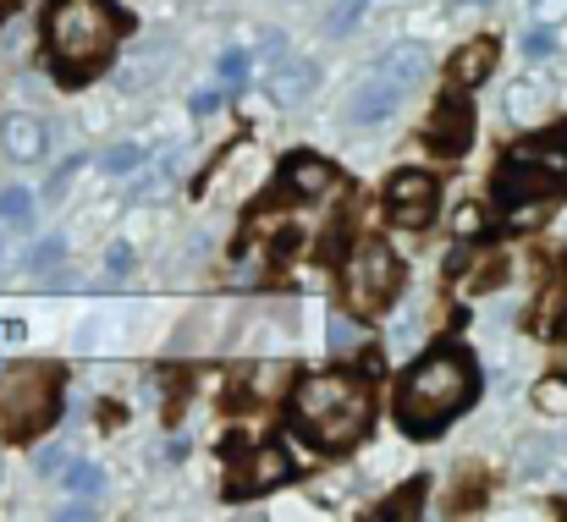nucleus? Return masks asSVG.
I'll use <instances>...</instances> for the list:
<instances>
[{"instance_id": "1", "label": "nucleus", "mask_w": 567, "mask_h": 522, "mask_svg": "<svg viewBox=\"0 0 567 522\" xmlns=\"http://www.w3.org/2000/svg\"><path fill=\"white\" fill-rule=\"evenodd\" d=\"M480 396V368L463 347H435L424 352L408 379L396 385V418L408 435H435L446 429L468 401Z\"/></svg>"}, {"instance_id": "2", "label": "nucleus", "mask_w": 567, "mask_h": 522, "mask_svg": "<svg viewBox=\"0 0 567 522\" xmlns=\"http://www.w3.org/2000/svg\"><path fill=\"white\" fill-rule=\"evenodd\" d=\"M292 418L298 429L326 446V451H348L364 429H370V396L359 379L348 374H309L292 396Z\"/></svg>"}, {"instance_id": "3", "label": "nucleus", "mask_w": 567, "mask_h": 522, "mask_svg": "<svg viewBox=\"0 0 567 522\" xmlns=\"http://www.w3.org/2000/svg\"><path fill=\"white\" fill-rule=\"evenodd\" d=\"M44 33H50V50L55 61L66 66H94L116 50L122 39V11L111 0H55L50 17H44Z\"/></svg>"}, {"instance_id": "4", "label": "nucleus", "mask_w": 567, "mask_h": 522, "mask_svg": "<svg viewBox=\"0 0 567 522\" xmlns=\"http://www.w3.org/2000/svg\"><path fill=\"white\" fill-rule=\"evenodd\" d=\"M55 401H61V374L50 363H22L0 379V435L11 440H28L39 435L50 418H55Z\"/></svg>"}, {"instance_id": "5", "label": "nucleus", "mask_w": 567, "mask_h": 522, "mask_svg": "<svg viewBox=\"0 0 567 522\" xmlns=\"http://www.w3.org/2000/svg\"><path fill=\"white\" fill-rule=\"evenodd\" d=\"M396 292H402V259H396L380 237L359 242V253H353V264H348V303H353L359 314H380Z\"/></svg>"}, {"instance_id": "6", "label": "nucleus", "mask_w": 567, "mask_h": 522, "mask_svg": "<svg viewBox=\"0 0 567 522\" xmlns=\"http://www.w3.org/2000/svg\"><path fill=\"white\" fill-rule=\"evenodd\" d=\"M435 203H441V187L430 171H396L385 181V215L408 231H424L435 220Z\"/></svg>"}, {"instance_id": "7", "label": "nucleus", "mask_w": 567, "mask_h": 522, "mask_svg": "<svg viewBox=\"0 0 567 522\" xmlns=\"http://www.w3.org/2000/svg\"><path fill=\"white\" fill-rule=\"evenodd\" d=\"M468 138H474V111H468V100H457V94H446V100L435 105V116H430V127H424V144H430L435 155H446V160H457V155L468 149Z\"/></svg>"}, {"instance_id": "8", "label": "nucleus", "mask_w": 567, "mask_h": 522, "mask_svg": "<svg viewBox=\"0 0 567 522\" xmlns=\"http://www.w3.org/2000/svg\"><path fill=\"white\" fill-rule=\"evenodd\" d=\"M402 94H408V88H402V83H391V77L375 66V72L353 88V100H348V122H353V127H380V122L402 105Z\"/></svg>"}, {"instance_id": "9", "label": "nucleus", "mask_w": 567, "mask_h": 522, "mask_svg": "<svg viewBox=\"0 0 567 522\" xmlns=\"http://www.w3.org/2000/svg\"><path fill=\"white\" fill-rule=\"evenodd\" d=\"M287 479H292V457H287L281 446H259V451L243 457L231 490H237V495H265V490H276V484H287Z\"/></svg>"}, {"instance_id": "10", "label": "nucleus", "mask_w": 567, "mask_h": 522, "mask_svg": "<svg viewBox=\"0 0 567 522\" xmlns=\"http://www.w3.org/2000/svg\"><path fill=\"white\" fill-rule=\"evenodd\" d=\"M315 88H320V66H315V61H276L270 77H265V94H270V105H281V111L303 105Z\"/></svg>"}, {"instance_id": "11", "label": "nucleus", "mask_w": 567, "mask_h": 522, "mask_svg": "<svg viewBox=\"0 0 567 522\" xmlns=\"http://www.w3.org/2000/svg\"><path fill=\"white\" fill-rule=\"evenodd\" d=\"M551 192V171H540V166H529V160H507L502 176H496V198L507 203V209H524V203H540Z\"/></svg>"}, {"instance_id": "12", "label": "nucleus", "mask_w": 567, "mask_h": 522, "mask_svg": "<svg viewBox=\"0 0 567 522\" xmlns=\"http://www.w3.org/2000/svg\"><path fill=\"white\" fill-rule=\"evenodd\" d=\"M166 55H172V39H166V33H161V39H150L144 50H133V55L116 66V88L138 94V88L161 83V72H166Z\"/></svg>"}, {"instance_id": "13", "label": "nucleus", "mask_w": 567, "mask_h": 522, "mask_svg": "<svg viewBox=\"0 0 567 522\" xmlns=\"http://www.w3.org/2000/svg\"><path fill=\"white\" fill-rule=\"evenodd\" d=\"M491 66H496V39H468V44L452 55V83H457V88H474V83L491 77Z\"/></svg>"}, {"instance_id": "14", "label": "nucleus", "mask_w": 567, "mask_h": 522, "mask_svg": "<svg viewBox=\"0 0 567 522\" xmlns=\"http://www.w3.org/2000/svg\"><path fill=\"white\" fill-rule=\"evenodd\" d=\"M0 144H6V155H11V160H22V166H28V160H39V155H44V144H50V138H44V122H33V116H6Z\"/></svg>"}, {"instance_id": "15", "label": "nucleus", "mask_w": 567, "mask_h": 522, "mask_svg": "<svg viewBox=\"0 0 567 522\" xmlns=\"http://www.w3.org/2000/svg\"><path fill=\"white\" fill-rule=\"evenodd\" d=\"M287 187H292L298 198H326V192L337 187V171H331L326 160H315V155H292V160H287Z\"/></svg>"}, {"instance_id": "16", "label": "nucleus", "mask_w": 567, "mask_h": 522, "mask_svg": "<svg viewBox=\"0 0 567 522\" xmlns=\"http://www.w3.org/2000/svg\"><path fill=\"white\" fill-rule=\"evenodd\" d=\"M380 72L391 77V83H402V88H413L424 72H430V50L413 39V44H391L385 55H380Z\"/></svg>"}, {"instance_id": "17", "label": "nucleus", "mask_w": 567, "mask_h": 522, "mask_svg": "<svg viewBox=\"0 0 567 522\" xmlns=\"http://www.w3.org/2000/svg\"><path fill=\"white\" fill-rule=\"evenodd\" d=\"M546 105H551V88H546L540 77H518V83L507 88V116H513L518 127H535V122L546 116Z\"/></svg>"}, {"instance_id": "18", "label": "nucleus", "mask_w": 567, "mask_h": 522, "mask_svg": "<svg viewBox=\"0 0 567 522\" xmlns=\"http://www.w3.org/2000/svg\"><path fill=\"white\" fill-rule=\"evenodd\" d=\"M513 155L529 160V166H540V171H551V176H567V133L535 138V144H524V149H513Z\"/></svg>"}, {"instance_id": "19", "label": "nucleus", "mask_w": 567, "mask_h": 522, "mask_svg": "<svg viewBox=\"0 0 567 522\" xmlns=\"http://www.w3.org/2000/svg\"><path fill=\"white\" fill-rule=\"evenodd\" d=\"M424 490H430L424 479H413V484H402V490H396V495H391V501L380 507L375 518H380V522H396V518H419V501H424Z\"/></svg>"}, {"instance_id": "20", "label": "nucleus", "mask_w": 567, "mask_h": 522, "mask_svg": "<svg viewBox=\"0 0 567 522\" xmlns=\"http://www.w3.org/2000/svg\"><path fill=\"white\" fill-rule=\"evenodd\" d=\"M144 160H150V149H144V144H116V149H105L100 171H105V176H133Z\"/></svg>"}, {"instance_id": "21", "label": "nucleus", "mask_w": 567, "mask_h": 522, "mask_svg": "<svg viewBox=\"0 0 567 522\" xmlns=\"http://www.w3.org/2000/svg\"><path fill=\"white\" fill-rule=\"evenodd\" d=\"M78 495H100L105 490V473H100V462H66V473H61Z\"/></svg>"}, {"instance_id": "22", "label": "nucleus", "mask_w": 567, "mask_h": 522, "mask_svg": "<svg viewBox=\"0 0 567 522\" xmlns=\"http://www.w3.org/2000/svg\"><path fill=\"white\" fill-rule=\"evenodd\" d=\"M0 220H6V226H28V220H33L28 187H6V192H0Z\"/></svg>"}, {"instance_id": "23", "label": "nucleus", "mask_w": 567, "mask_h": 522, "mask_svg": "<svg viewBox=\"0 0 567 522\" xmlns=\"http://www.w3.org/2000/svg\"><path fill=\"white\" fill-rule=\"evenodd\" d=\"M364 6H370V0H337V6H331V17H326V33H331V39H342V33L364 17Z\"/></svg>"}, {"instance_id": "24", "label": "nucleus", "mask_w": 567, "mask_h": 522, "mask_svg": "<svg viewBox=\"0 0 567 522\" xmlns=\"http://www.w3.org/2000/svg\"><path fill=\"white\" fill-rule=\"evenodd\" d=\"M535 401H540V413H567V374H563V368H557L551 379H540Z\"/></svg>"}, {"instance_id": "25", "label": "nucleus", "mask_w": 567, "mask_h": 522, "mask_svg": "<svg viewBox=\"0 0 567 522\" xmlns=\"http://www.w3.org/2000/svg\"><path fill=\"white\" fill-rule=\"evenodd\" d=\"M248 61H254L248 50H226V55H220V83H226V88H243V83H248Z\"/></svg>"}, {"instance_id": "26", "label": "nucleus", "mask_w": 567, "mask_h": 522, "mask_svg": "<svg viewBox=\"0 0 567 522\" xmlns=\"http://www.w3.org/2000/svg\"><path fill=\"white\" fill-rule=\"evenodd\" d=\"M557 50V33H551V22H535L529 33H524V55L529 61H540V55H551Z\"/></svg>"}, {"instance_id": "27", "label": "nucleus", "mask_w": 567, "mask_h": 522, "mask_svg": "<svg viewBox=\"0 0 567 522\" xmlns=\"http://www.w3.org/2000/svg\"><path fill=\"white\" fill-rule=\"evenodd\" d=\"M61 253H66V237L55 231V237H44V242L28 253V264H33V270H50V264H61Z\"/></svg>"}, {"instance_id": "28", "label": "nucleus", "mask_w": 567, "mask_h": 522, "mask_svg": "<svg viewBox=\"0 0 567 522\" xmlns=\"http://www.w3.org/2000/svg\"><path fill=\"white\" fill-rule=\"evenodd\" d=\"M529 17L557 28V22H567V0H529Z\"/></svg>"}, {"instance_id": "29", "label": "nucleus", "mask_w": 567, "mask_h": 522, "mask_svg": "<svg viewBox=\"0 0 567 522\" xmlns=\"http://www.w3.org/2000/svg\"><path fill=\"white\" fill-rule=\"evenodd\" d=\"M546 462H551V440H529L524 446V473H540Z\"/></svg>"}, {"instance_id": "30", "label": "nucleus", "mask_w": 567, "mask_h": 522, "mask_svg": "<svg viewBox=\"0 0 567 522\" xmlns=\"http://www.w3.org/2000/svg\"><path fill=\"white\" fill-rule=\"evenodd\" d=\"M33 468H39V473H66V451H61V446H44V451L33 457Z\"/></svg>"}, {"instance_id": "31", "label": "nucleus", "mask_w": 567, "mask_h": 522, "mask_svg": "<svg viewBox=\"0 0 567 522\" xmlns=\"http://www.w3.org/2000/svg\"><path fill=\"white\" fill-rule=\"evenodd\" d=\"M331 347L337 352L359 347V325H353V320H337V325H331Z\"/></svg>"}, {"instance_id": "32", "label": "nucleus", "mask_w": 567, "mask_h": 522, "mask_svg": "<svg viewBox=\"0 0 567 522\" xmlns=\"http://www.w3.org/2000/svg\"><path fill=\"white\" fill-rule=\"evenodd\" d=\"M83 171V160H66V166H61V171L50 176V187H44V192H50V198H61V192H66V187H72V176Z\"/></svg>"}, {"instance_id": "33", "label": "nucleus", "mask_w": 567, "mask_h": 522, "mask_svg": "<svg viewBox=\"0 0 567 522\" xmlns=\"http://www.w3.org/2000/svg\"><path fill=\"white\" fill-rule=\"evenodd\" d=\"M215 105H220V94H215V88H204V94H193V116H209Z\"/></svg>"}, {"instance_id": "34", "label": "nucleus", "mask_w": 567, "mask_h": 522, "mask_svg": "<svg viewBox=\"0 0 567 522\" xmlns=\"http://www.w3.org/2000/svg\"><path fill=\"white\" fill-rule=\"evenodd\" d=\"M457 231L474 237V231H480V209H463V215H457Z\"/></svg>"}, {"instance_id": "35", "label": "nucleus", "mask_w": 567, "mask_h": 522, "mask_svg": "<svg viewBox=\"0 0 567 522\" xmlns=\"http://www.w3.org/2000/svg\"><path fill=\"white\" fill-rule=\"evenodd\" d=\"M61 518H66V522H83V518H94V507H83V501H72V507H66Z\"/></svg>"}, {"instance_id": "36", "label": "nucleus", "mask_w": 567, "mask_h": 522, "mask_svg": "<svg viewBox=\"0 0 567 522\" xmlns=\"http://www.w3.org/2000/svg\"><path fill=\"white\" fill-rule=\"evenodd\" d=\"M127 264H133V253H127V248L116 242V248H111V270H127Z\"/></svg>"}, {"instance_id": "37", "label": "nucleus", "mask_w": 567, "mask_h": 522, "mask_svg": "<svg viewBox=\"0 0 567 522\" xmlns=\"http://www.w3.org/2000/svg\"><path fill=\"white\" fill-rule=\"evenodd\" d=\"M557 368H563V374H567V342H563V347H557Z\"/></svg>"}]
</instances>
